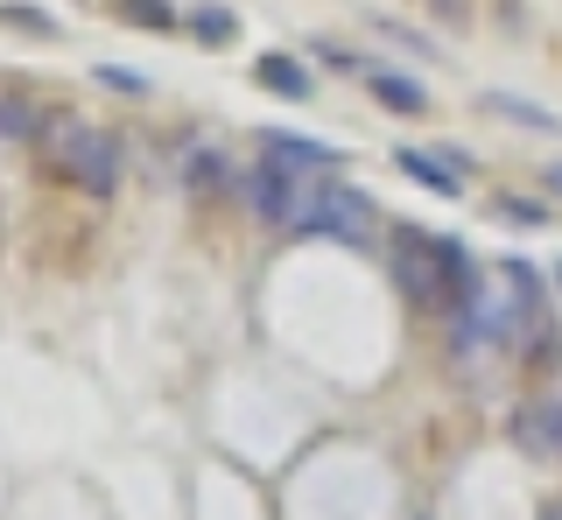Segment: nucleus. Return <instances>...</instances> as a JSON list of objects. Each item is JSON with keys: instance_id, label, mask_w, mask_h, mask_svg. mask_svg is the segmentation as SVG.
I'll use <instances>...</instances> for the list:
<instances>
[{"instance_id": "a211bd4d", "label": "nucleus", "mask_w": 562, "mask_h": 520, "mask_svg": "<svg viewBox=\"0 0 562 520\" xmlns=\"http://www.w3.org/2000/svg\"><path fill=\"white\" fill-rule=\"evenodd\" d=\"M555 282H562V268H555Z\"/></svg>"}, {"instance_id": "6e6552de", "label": "nucleus", "mask_w": 562, "mask_h": 520, "mask_svg": "<svg viewBox=\"0 0 562 520\" xmlns=\"http://www.w3.org/2000/svg\"><path fill=\"white\" fill-rule=\"evenodd\" d=\"M485 113L514 120V127H535V134H562V113L535 106V99H514V92H485Z\"/></svg>"}, {"instance_id": "1a4fd4ad", "label": "nucleus", "mask_w": 562, "mask_h": 520, "mask_svg": "<svg viewBox=\"0 0 562 520\" xmlns=\"http://www.w3.org/2000/svg\"><path fill=\"white\" fill-rule=\"evenodd\" d=\"M254 78L268 84V92H281V99H310V71H303L295 57H281V49H274V57H260V64H254Z\"/></svg>"}, {"instance_id": "9b49d317", "label": "nucleus", "mask_w": 562, "mask_h": 520, "mask_svg": "<svg viewBox=\"0 0 562 520\" xmlns=\"http://www.w3.org/2000/svg\"><path fill=\"white\" fill-rule=\"evenodd\" d=\"M113 14H120V22H134V29H176L169 0H113Z\"/></svg>"}, {"instance_id": "423d86ee", "label": "nucleus", "mask_w": 562, "mask_h": 520, "mask_svg": "<svg viewBox=\"0 0 562 520\" xmlns=\"http://www.w3.org/2000/svg\"><path fill=\"white\" fill-rule=\"evenodd\" d=\"M394 169H401V177H415L422 190H436V197H464V177H457V162H443V155L394 148Z\"/></svg>"}, {"instance_id": "9d476101", "label": "nucleus", "mask_w": 562, "mask_h": 520, "mask_svg": "<svg viewBox=\"0 0 562 520\" xmlns=\"http://www.w3.org/2000/svg\"><path fill=\"white\" fill-rule=\"evenodd\" d=\"M43 106H29V99H0V142H35L43 134Z\"/></svg>"}, {"instance_id": "2eb2a0df", "label": "nucleus", "mask_w": 562, "mask_h": 520, "mask_svg": "<svg viewBox=\"0 0 562 520\" xmlns=\"http://www.w3.org/2000/svg\"><path fill=\"white\" fill-rule=\"evenodd\" d=\"M99 84H120V92H140L134 71H113V64H99Z\"/></svg>"}, {"instance_id": "ddd939ff", "label": "nucleus", "mask_w": 562, "mask_h": 520, "mask_svg": "<svg viewBox=\"0 0 562 520\" xmlns=\"http://www.w3.org/2000/svg\"><path fill=\"white\" fill-rule=\"evenodd\" d=\"M190 29H198L204 43H233V29H239V22H233V14H225V8H204V14H198V22H190Z\"/></svg>"}, {"instance_id": "f257e3e1", "label": "nucleus", "mask_w": 562, "mask_h": 520, "mask_svg": "<svg viewBox=\"0 0 562 520\" xmlns=\"http://www.w3.org/2000/svg\"><path fill=\"white\" fill-rule=\"evenodd\" d=\"M394 282L415 309H443V303H471L485 289V274L471 268V253L457 239H436L422 225H394Z\"/></svg>"}, {"instance_id": "7ed1b4c3", "label": "nucleus", "mask_w": 562, "mask_h": 520, "mask_svg": "<svg viewBox=\"0 0 562 520\" xmlns=\"http://www.w3.org/2000/svg\"><path fill=\"white\" fill-rule=\"evenodd\" d=\"M373 225H380V212H373V197L366 190H351V183H316V204H310V225L303 233H324V239H351V247H366L373 239Z\"/></svg>"}, {"instance_id": "f8f14e48", "label": "nucleus", "mask_w": 562, "mask_h": 520, "mask_svg": "<svg viewBox=\"0 0 562 520\" xmlns=\"http://www.w3.org/2000/svg\"><path fill=\"white\" fill-rule=\"evenodd\" d=\"M211 183H239V177H233V162H225V155L198 148V155H190V190H211Z\"/></svg>"}, {"instance_id": "f3484780", "label": "nucleus", "mask_w": 562, "mask_h": 520, "mask_svg": "<svg viewBox=\"0 0 562 520\" xmlns=\"http://www.w3.org/2000/svg\"><path fill=\"white\" fill-rule=\"evenodd\" d=\"M541 520H562V507H549V513H541Z\"/></svg>"}, {"instance_id": "0eeeda50", "label": "nucleus", "mask_w": 562, "mask_h": 520, "mask_svg": "<svg viewBox=\"0 0 562 520\" xmlns=\"http://www.w3.org/2000/svg\"><path fill=\"white\" fill-rule=\"evenodd\" d=\"M366 84H373V99L380 106H394V113H429V92H422L415 78H401V71H366Z\"/></svg>"}, {"instance_id": "4468645a", "label": "nucleus", "mask_w": 562, "mask_h": 520, "mask_svg": "<svg viewBox=\"0 0 562 520\" xmlns=\"http://www.w3.org/2000/svg\"><path fill=\"white\" fill-rule=\"evenodd\" d=\"M499 218H514V225H541V204H527V197H499Z\"/></svg>"}, {"instance_id": "f03ea898", "label": "nucleus", "mask_w": 562, "mask_h": 520, "mask_svg": "<svg viewBox=\"0 0 562 520\" xmlns=\"http://www.w3.org/2000/svg\"><path fill=\"white\" fill-rule=\"evenodd\" d=\"M43 162L57 169L64 183H78V190H92V197H113L120 190V142L105 127H92V120H70V113H57V120H43Z\"/></svg>"}, {"instance_id": "20e7f679", "label": "nucleus", "mask_w": 562, "mask_h": 520, "mask_svg": "<svg viewBox=\"0 0 562 520\" xmlns=\"http://www.w3.org/2000/svg\"><path fill=\"white\" fill-rule=\"evenodd\" d=\"M506 429H514V443L527 450V457L555 464L562 457V394H535V402H520Z\"/></svg>"}, {"instance_id": "39448f33", "label": "nucleus", "mask_w": 562, "mask_h": 520, "mask_svg": "<svg viewBox=\"0 0 562 520\" xmlns=\"http://www.w3.org/2000/svg\"><path fill=\"white\" fill-rule=\"evenodd\" d=\"M260 148L274 155L281 169H303V177H330V169H345V155L330 148V142H310V134H260Z\"/></svg>"}, {"instance_id": "dca6fc26", "label": "nucleus", "mask_w": 562, "mask_h": 520, "mask_svg": "<svg viewBox=\"0 0 562 520\" xmlns=\"http://www.w3.org/2000/svg\"><path fill=\"white\" fill-rule=\"evenodd\" d=\"M549 190H555V197H562V162H555V169H549Z\"/></svg>"}]
</instances>
